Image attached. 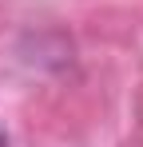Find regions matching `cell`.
<instances>
[{
  "instance_id": "obj_1",
  "label": "cell",
  "mask_w": 143,
  "mask_h": 147,
  "mask_svg": "<svg viewBox=\"0 0 143 147\" xmlns=\"http://www.w3.org/2000/svg\"><path fill=\"white\" fill-rule=\"evenodd\" d=\"M0 147H8V143H4V131H0Z\"/></svg>"
}]
</instances>
